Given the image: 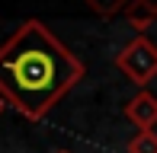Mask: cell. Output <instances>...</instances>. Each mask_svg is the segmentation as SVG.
<instances>
[{
    "label": "cell",
    "mask_w": 157,
    "mask_h": 153,
    "mask_svg": "<svg viewBox=\"0 0 157 153\" xmlns=\"http://www.w3.org/2000/svg\"><path fill=\"white\" fill-rule=\"evenodd\" d=\"M83 76V61L42 19H26L0 45V96L29 121H42Z\"/></svg>",
    "instance_id": "1"
},
{
    "label": "cell",
    "mask_w": 157,
    "mask_h": 153,
    "mask_svg": "<svg viewBox=\"0 0 157 153\" xmlns=\"http://www.w3.org/2000/svg\"><path fill=\"white\" fill-rule=\"evenodd\" d=\"M116 67L122 70L125 80H132L135 86L147 89V83L157 80V45L147 35L132 38L122 51L116 54Z\"/></svg>",
    "instance_id": "2"
},
{
    "label": "cell",
    "mask_w": 157,
    "mask_h": 153,
    "mask_svg": "<svg viewBox=\"0 0 157 153\" xmlns=\"http://www.w3.org/2000/svg\"><path fill=\"white\" fill-rule=\"evenodd\" d=\"M125 118L138 131H154V124H157V96L147 93V89H138L125 102Z\"/></svg>",
    "instance_id": "3"
},
{
    "label": "cell",
    "mask_w": 157,
    "mask_h": 153,
    "mask_svg": "<svg viewBox=\"0 0 157 153\" xmlns=\"http://www.w3.org/2000/svg\"><path fill=\"white\" fill-rule=\"evenodd\" d=\"M125 19H128V26L138 29V32L151 29L157 23V3L154 0H132V3L125 6Z\"/></svg>",
    "instance_id": "4"
},
{
    "label": "cell",
    "mask_w": 157,
    "mask_h": 153,
    "mask_svg": "<svg viewBox=\"0 0 157 153\" xmlns=\"http://www.w3.org/2000/svg\"><path fill=\"white\" fill-rule=\"evenodd\" d=\"M83 3H87L96 16L112 19V16H119V13H125V6L132 3V0H83Z\"/></svg>",
    "instance_id": "5"
},
{
    "label": "cell",
    "mask_w": 157,
    "mask_h": 153,
    "mask_svg": "<svg viewBox=\"0 0 157 153\" xmlns=\"http://www.w3.org/2000/svg\"><path fill=\"white\" fill-rule=\"evenodd\" d=\"M128 153H157V131H138L128 141Z\"/></svg>",
    "instance_id": "6"
},
{
    "label": "cell",
    "mask_w": 157,
    "mask_h": 153,
    "mask_svg": "<svg viewBox=\"0 0 157 153\" xmlns=\"http://www.w3.org/2000/svg\"><path fill=\"white\" fill-rule=\"evenodd\" d=\"M55 153H71V150H55Z\"/></svg>",
    "instance_id": "7"
},
{
    "label": "cell",
    "mask_w": 157,
    "mask_h": 153,
    "mask_svg": "<svg viewBox=\"0 0 157 153\" xmlns=\"http://www.w3.org/2000/svg\"><path fill=\"white\" fill-rule=\"evenodd\" d=\"M0 109H3V96H0Z\"/></svg>",
    "instance_id": "8"
}]
</instances>
